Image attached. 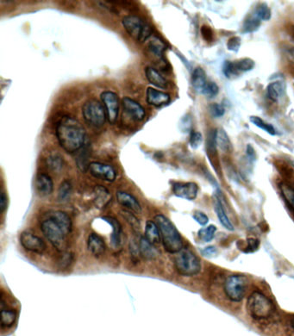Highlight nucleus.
<instances>
[{"label":"nucleus","mask_w":294,"mask_h":336,"mask_svg":"<svg viewBox=\"0 0 294 336\" xmlns=\"http://www.w3.org/2000/svg\"><path fill=\"white\" fill-rule=\"evenodd\" d=\"M179 128L182 132L188 133L192 128V119L188 115L185 116L184 118H181L179 122Z\"/></svg>","instance_id":"obj_44"},{"label":"nucleus","mask_w":294,"mask_h":336,"mask_svg":"<svg viewBox=\"0 0 294 336\" xmlns=\"http://www.w3.org/2000/svg\"><path fill=\"white\" fill-rule=\"evenodd\" d=\"M146 100L148 104L155 107H161L170 103L171 98L169 94L159 91L153 87H149L146 91Z\"/></svg>","instance_id":"obj_14"},{"label":"nucleus","mask_w":294,"mask_h":336,"mask_svg":"<svg viewBox=\"0 0 294 336\" xmlns=\"http://www.w3.org/2000/svg\"><path fill=\"white\" fill-rule=\"evenodd\" d=\"M16 319V313L13 310H2V318H1V326L3 328H11L13 325Z\"/></svg>","instance_id":"obj_29"},{"label":"nucleus","mask_w":294,"mask_h":336,"mask_svg":"<svg viewBox=\"0 0 294 336\" xmlns=\"http://www.w3.org/2000/svg\"><path fill=\"white\" fill-rule=\"evenodd\" d=\"M145 238L153 245L159 244L160 240V233L157 224L152 221H148L145 227Z\"/></svg>","instance_id":"obj_26"},{"label":"nucleus","mask_w":294,"mask_h":336,"mask_svg":"<svg viewBox=\"0 0 294 336\" xmlns=\"http://www.w3.org/2000/svg\"><path fill=\"white\" fill-rule=\"evenodd\" d=\"M172 190L176 197L187 200H194L198 196V187L193 182H175L173 184Z\"/></svg>","instance_id":"obj_12"},{"label":"nucleus","mask_w":294,"mask_h":336,"mask_svg":"<svg viewBox=\"0 0 294 336\" xmlns=\"http://www.w3.org/2000/svg\"><path fill=\"white\" fill-rule=\"evenodd\" d=\"M248 280L243 275H231L225 280V292L231 301H242L246 294Z\"/></svg>","instance_id":"obj_8"},{"label":"nucleus","mask_w":294,"mask_h":336,"mask_svg":"<svg viewBox=\"0 0 294 336\" xmlns=\"http://www.w3.org/2000/svg\"><path fill=\"white\" fill-rule=\"evenodd\" d=\"M149 50L150 53L156 57L157 59L164 62L163 53L166 49V44L163 41L160 40V38H153L149 43Z\"/></svg>","instance_id":"obj_27"},{"label":"nucleus","mask_w":294,"mask_h":336,"mask_svg":"<svg viewBox=\"0 0 294 336\" xmlns=\"http://www.w3.org/2000/svg\"><path fill=\"white\" fill-rule=\"evenodd\" d=\"M247 155L250 159H255V153H254V148L252 147L251 145H248L247 146Z\"/></svg>","instance_id":"obj_51"},{"label":"nucleus","mask_w":294,"mask_h":336,"mask_svg":"<svg viewBox=\"0 0 294 336\" xmlns=\"http://www.w3.org/2000/svg\"><path fill=\"white\" fill-rule=\"evenodd\" d=\"M292 325H293V328H294V321H293V323H292Z\"/></svg>","instance_id":"obj_52"},{"label":"nucleus","mask_w":294,"mask_h":336,"mask_svg":"<svg viewBox=\"0 0 294 336\" xmlns=\"http://www.w3.org/2000/svg\"><path fill=\"white\" fill-rule=\"evenodd\" d=\"M35 188L41 196H48L53 192V180L47 174H38L35 179Z\"/></svg>","instance_id":"obj_18"},{"label":"nucleus","mask_w":294,"mask_h":336,"mask_svg":"<svg viewBox=\"0 0 294 336\" xmlns=\"http://www.w3.org/2000/svg\"><path fill=\"white\" fill-rule=\"evenodd\" d=\"M241 47V38L238 36H233L230 38L227 43V48L232 52H237Z\"/></svg>","instance_id":"obj_45"},{"label":"nucleus","mask_w":294,"mask_h":336,"mask_svg":"<svg viewBox=\"0 0 294 336\" xmlns=\"http://www.w3.org/2000/svg\"><path fill=\"white\" fill-rule=\"evenodd\" d=\"M103 220L107 221L113 228L111 243L113 248H117V249L120 248L122 247V240H123V229H122L120 222L113 216H104L103 217Z\"/></svg>","instance_id":"obj_16"},{"label":"nucleus","mask_w":294,"mask_h":336,"mask_svg":"<svg viewBox=\"0 0 294 336\" xmlns=\"http://www.w3.org/2000/svg\"><path fill=\"white\" fill-rule=\"evenodd\" d=\"M101 100L106 111L107 120L111 124H114L118 120L119 113V99L118 95L113 91H104L101 94Z\"/></svg>","instance_id":"obj_9"},{"label":"nucleus","mask_w":294,"mask_h":336,"mask_svg":"<svg viewBox=\"0 0 294 336\" xmlns=\"http://www.w3.org/2000/svg\"><path fill=\"white\" fill-rule=\"evenodd\" d=\"M57 137L61 147L74 154L84 147L86 133L83 125L69 116H65L57 125Z\"/></svg>","instance_id":"obj_1"},{"label":"nucleus","mask_w":294,"mask_h":336,"mask_svg":"<svg viewBox=\"0 0 294 336\" xmlns=\"http://www.w3.org/2000/svg\"><path fill=\"white\" fill-rule=\"evenodd\" d=\"M72 194V184L69 181L62 182L58 191V199L61 202H67Z\"/></svg>","instance_id":"obj_33"},{"label":"nucleus","mask_w":294,"mask_h":336,"mask_svg":"<svg viewBox=\"0 0 294 336\" xmlns=\"http://www.w3.org/2000/svg\"><path fill=\"white\" fill-rule=\"evenodd\" d=\"M71 260H72V255H71V254H65L63 257H62V259H61L60 266L62 267H67L71 263Z\"/></svg>","instance_id":"obj_50"},{"label":"nucleus","mask_w":294,"mask_h":336,"mask_svg":"<svg viewBox=\"0 0 294 336\" xmlns=\"http://www.w3.org/2000/svg\"><path fill=\"white\" fill-rule=\"evenodd\" d=\"M206 72L201 67H197L192 75V85L196 91L202 94L204 89L207 85Z\"/></svg>","instance_id":"obj_24"},{"label":"nucleus","mask_w":294,"mask_h":336,"mask_svg":"<svg viewBox=\"0 0 294 336\" xmlns=\"http://www.w3.org/2000/svg\"><path fill=\"white\" fill-rule=\"evenodd\" d=\"M202 140H203V138H202L201 133L196 132V131L192 132L190 136V146L192 148H193V150L198 148L202 143Z\"/></svg>","instance_id":"obj_41"},{"label":"nucleus","mask_w":294,"mask_h":336,"mask_svg":"<svg viewBox=\"0 0 294 336\" xmlns=\"http://www.w3.org/2000/svg\"><path fill=\"white\" fill-rule=\"evenodd\" d=\"M216 231H217V228L215 227L214 225H211V226L199 230L198 233V237L205 242H209L213 240Z\"/></svg>","instance_id":"obj_36"},{"label":"nucleus","mask_w":294,"mask_h":336,"mask_svg":"<svg viewBox=\"0 0 294 336\" xmlns=\"http://www.w3.org/2000/svg\"><path fill=\"white\" fill-rule=\"evenodd\" d=\"M202 254L206 258H212L217 254V249L214 246H209L202 251Z\"/></svg>","instance_id":"obj_47"},{"label":"nucleus","mask_w":294,"mask_h":336,"mask_svg":"<svg viewBox=\"0 0 294 336\" xmlns=\"http://www.w3.org/2000/svg\"><path fill=\"white\" fill-rule=\"evenodd\" d=\"M249 119H250V122L254 125L256 126L258 128H262V130L266 131L269 135H271V136H274L275 135L276 131L274 128H273V126L271 125L269 123H266V122L262 120V118H258L256 116H252Z\"/></svg>","instance_id":"obj_32"},{"label":"nucleus","mask_w":294,"mask_h":336,"mask_svg":"<svg viewBox=\"0 0 294 336\" xmlns=\"http://www.w3.org/2000/svg\"><path fill=\"white\" fill-rule=\"evenodd\" d=\"M155 219L160 230V239L165 250L170 254H178L183 249V240L179 231L163 215H158Z\"/></svg>","instance_id":"obj_2"},{"label":"nucleus","mask_w":294,"mask_h":336,"mask_svg":"<svg viewBox=\"0 0 294 336\" xmlns=\"http://www.w3.org/2000/svg\"><path fill=\"white\" fill-rule=\"evenodd\" d=\"M281 193L283 195L285 200L290 206V208L294 211V189L288 184H281Z\"/></svg>","instance_id":"obj_35"},{"label":"nucleus","mask_w":294,"mask_h":336,"mask_svg":"<svg viewBox=\"0 0 294 336\" xmlns=\"http://www.w3.org/2000/svg\"><path fill=\"white\" fill-rule=\"evenodd\" d=\"M46 216L50 217L52 220L56 221L65 235H67L72 230V221L70 216L66 212L59 211H50L46 212Z\"/></svg>","instance_id":"obj_15"},{"label":"nucleus","mask_w":294,"mask_h":336,"mask_svg":"<svg viewBox=\"0 0 294 336\" xmlns=\"http://www.w3.org/2000/svg\"><path fill=\"white\" fill-rule=\"evenodd\" d=\"M117 199L121 206L131 210L135 213L139 214L142 212V206L140 204L139 201L132 195L128 194L127 192H118Z\"/></svg>","instance_id":"obj_17"},{"label":"nucleus","mask_w":294,"mask_h":336,"mask_svg":"<svg viewBox=\"0 0 294 336\" xmlns=\"http://www.w3.org/2000/svg\"><path fill=\"white\" fill-rule=\"evenodd\" d=\"M261 24V19L258 18L255 15L249 16L245 19L244 24V31L246 33L254 32L259 28Z\"/></svg>","instance_id":"obj_34"},{"label":"nucleus","mask_w":294,"mask_h":336,"mask_svg":"<svg viewBox=\"0 0 294 336\" xmlns=\"http://www.w3.org/2000/svg\"><path fill=\"white\" fill-rule=\"evenodd\" d=\"M139 252L142 256L146 259H155L159 255V252L155 245L150 243L145 237L140 239Z\"/></svg>","instance_id":"obj_23"},{"label":"nucleus","mask_w":294,"mask_h":336,"mask_svg":"<svg viewBox=\"0 0 294 336\" xmlns=\"http://www.w3.org/2000/svg\"><path fill=\"white\" fill-rule=\"evenodd\" d=\"M87 248L90 253L95 257H99L105 251V242L99 235L91 234L87 240Z\"/></svg>","instance_id":"obj_19"},{"label":"nucleus","mask_w":294,"mask_h":336,"mask_svg":"<svg viewBox=\"0 0 294 336\" xmlns=\"http://www.w3.org/2000/svg\"><path fill=\"white\" fill-rule=\"evenodd\" d=\"M214 209H215V212L217 214V217L219 219L220 222L222 223L223 226L227 229L230 231L234 230V226L230 221V219L228 217L227 214L225 212L224 206H223L219 198L217 197L215 199V203H214Z\"/></svg>","instance_id":"obj_25"},{"label":"nucleus","mask_w":294,"mask_h":336,"mask_svg":"<svg viewBox=\"0 0 294 336\" xmlns=\"http://www.w3.org/2000/svg\"><path fill=\"white\" fill-rule=\"evenodd\" d=\"M20 242L26 250L35 254H43L47 248L44 240L30 231H24L20 235Z\"/></svg>","instance_id":"obj_10"},{"label":"nucleus","mask_w":294,"mask_h":336,"mask_svg":"<svg viewBox=\"0 0 294 336\" xmlns=\"http://www.w3.org/2000/svg\"><path fill=\"white\" fill-rule=\"evenodd\" d=\"M260 241L254 237L248 238L246 240V247L243 249L245 253H254L259 248Z\"/></svg>","instance_id":"obj_40"},{"label":"nucleus","mask_w":294,"mask_h":336,"mask_svg":"<svg viewBox=\"0 0 294 336\" xmlns=\"http://www.w3.org/2000/svg\"><path fill=\"white\" fill-rule=\"evenodd\" d=\"M82 114L86 123L94 128H100L107 119L105 108L101 102L96 99H90L82 107Z\"/></svg>","instance_id":"obj_6"},{"label":"nucleus","mask_w":294,"mask_h":336,"mask_svg":"<svg viewBox=\"0 0 294 336\" xmlns=\"http://www.w3.org/2000/svg\"><path fill=\"white\" fill-rule=\"evenodd\" d=\"M87 150H88L84 148L83 152L80 153L77 157V160H76L78 167L80 168L82 172H86V170H88L89 165H90V163L88 162L89 154Z\"/></svg>","instance_id":"obj_38"},{"label":"nucleus","mask_w":294,"mask_h":336,"mask_svg":"<svg viewBox=\"0 0 294 336\" xmlns=\"http://www.w3.org/2000/svg\"><path fill=\"white\" fill-rule=\"evenodd\" d=\"M286 83L282 80H277L267 86V95L273 101H278L286 92Z\"/></svg>","instance_id":"obj_22"},{"label":"nucleus","mask_w":294,"mask_h":336,"mask_svg":"<svg viewBox=\"0 0 294 336\" xmlns=\"http://www.w3.org/2000/svg\"><path fill=\"white\" fill-rule=\"evenodd\" d=\"M254 15L261 19V20H264V21H268L271 18V10L267 5L265 4H260L256 6L255 11H254Z\"/></svg>","instance_id":"obj_37"},{"label":"nucleus","mask_w":294,"mask_h":336,"mask_svg":"<svg viewBox=\"0 0 294 336\" xmlns=\"http://www.w3.org/2000/svg\"><path fill=\"white\" fill-rule=\"evenodd\" d=\"M223 71H224V73H225V76L229 78V79L235 77V76H237L238 75L237 72H236L235 68H234L232 62H228V61L227 62H225Z\"/></svg>","instance_id":"obj_43"},{"label":"nucleus","mask_w":294,"mask_h":336,"mask_svg":"<svg viewBox=\"0 0 294 336\" xmlns=\"http://www.w3.org/2000/svg\"><path fill=\"white\" fill-rule=\"evenodd\" d=\"M193 218L198 224H200L201 226H206L209 222L208 216L201 211H196L195 213L193 214Z\"/></svg>","instance_id":"obj_46"},{"label":"nucleus","mask_w":294,"mask_h":336,"mask_svg":"<svg viewBox=\"0 0 294 336\" xmlns=\"http://www.w3.org/2000/svg\"><path fill=\"white\" fill-rule=\"evenodd\" d=\"M7 206H8L7 195H6V192H1V195H0V210H1L2 213L6 211Z\"/></svg>","instance_id":"obj_48"},{"label":"nucleus","mask_w":294,"mask_h":336,"mask_svg":"<svg viewBox=\"0 0 294 336\" xmlns=\"http://www.w3.org/2000/svg\"><path fill=\"white\" fill-rule=\"evenodd\" d=\"M247 310L255 320H265L273 315L274 305L271 299L262 292L254 291L247 301Z\"/></svg>","instance_id":"obj_3"},{"label":"nucleus","mask_w":294,"mask_h":336,"mask_svg":"<svg viewBox=\"0 0 294 336\" xmlns=\"http://www.w3.org/2000/svg\"><path fill=\"white\" fill-rule=\"evenodd\" d=\"M63 159L59 154H53L47 159V165L53 172H60L63 167Z\"/></svg>","instance_id":"obj_30"},{"label":"nucleus","mask_w":294,"mask_h":336,"mask_svg":"<svg viewBox=\"0 0 294 336\" xmlns=\"http://www.w3.org/2000/svg\"><path fill=\"white\" fill-rule=\"evenodd\" d=\"M293 165H294V163H293Z\"/></svg>","instance_id":"obj_53"},{"label":"nucleus","mask_w":294,"mask_h":336,"mask_svg":"<svg viewBox=\"0 0 294 336\" xmlns=\"http://www.w3.org/2000/svg\"><path fill=\"white\" fill-rule=\"evenodd\" d=\"M234 68L236 72H249L254 67V62L249 58L238 60L236 62H232Z\"/></svg>","instance_id":"obj_31"},{"label":"nucleus","mask_w":294,"mask_h":336,"mask_svg":"<svg viewBox=\"0 0 294 336\" xmlns=\"http://www.w3.org/2000/svg\"><path fill=\"white\" fill-rule=\"evenodd\" d=\"M210 112L213 118H221L225 113V109L221 104H212L210 106Z\"/></svg>","instance_id":"obj_42"},{"label":"nucleus","mask_w":294,"mask_h":336,"mask_svg":"<svg viewBox=\"0 0 294 336\" xmlns=\"http://www.w3.org/2000/svg\"><path fill=\"white\" fill-rule=\"evenodd\" d=\"M145 73L149 82L152 84L153 86L161 89H166L168 87V81L154 67H148L145 70Z\"/></svg>","instance_id":"obj_21"},{"label":"nucleus","mask_w":294,"mask_h":336,"mask_svg":"<svg viewBox=\"0 0 294 336\" xmlns=\"http://www.w3.org/2000/svg\"><path fill=\"white\" fill-rule=\"evenodd\" d=\"M216 142H217V147L223 151L230 150V146H231L230 138L226 132L222 128L216 130Z\"/></svg>","instance_id":"obj_28"},{"label":"nucleus","mask_w":294,"mask_h":336,"mask_svg":"<svg viewBox=\"0 0 294 336\" xmlns=\"http://www.w3.org/2000/svg\"><path fill=\"white\" fill-rule=\"evenodd\" d=\"M174 266L179 274L187 277L198 274L201 271L200 260L189 249H182L177 254Z\"/></svg>","instance_id":"obj_4"},{"label":"nucleus","mask_w":294,"mask_h":336,"mask_svg":"<svg viewBox=\"0 0 294 336\" xmlns=\"http://www.w3.org/2000/svg\"><path fill=\"white\" fill-rule=\"evenodd\" d=\"M122 24L128 35L139 43H144L152 35L150 25L137 16L123 17Z\"/></svg>","instance_id":"obj_5"},{"label":"nucleus","mask_w":294,"mask_h":336,"mask_svg":"<svg viewBox=\"0 0 294 336\" xmlns=\"http://www.w3.org/2000/svg\"><path fill=\"white\" fill-rule=\"evenodd\" d=\"M201 32H202V35L203 38L206 39V41H211L212 40V30L207 26L202 27L201 29Z\"/></svg>","instance_id":"obj_49"},{"label":"nucleus","mask_w":294,"mask_h":336,"mask_svg":"<svg viewBox=\"0 0 294 336\" xmlns=\"http://www.w3.org/2000/svg\"><path fill=\"white\" fill-rule=\"evenodd\" d=\"M122 105H123V111L128 118L133 119V120L140 122L145 118L146 113L142 105L135 101L134 99L125 97L122 100Z\"/></svg>","instance_id":"obj_13"},{"label":"nucleus","mask_w":294,"mask_h":336,"mask_svg":"<svg viewBox=\"0 0 294 336\" xmlns=\"http://www.w3.org/2000/svg\"><path fill=\"white\" fill-rule=\"evenodd\" d=\"M41 230L43 235L53 244L54 248L62 251L66 247V236L64 232L60 228L59 225L50 217L43 216V220L41 221Z\"/></svg>","instance_id":"obj_7"},{"label":"nucleus","mask_w":294,"mask_h":336,"mask_svg":"<svg viewBox=\"0 0 294 336\" xmlns=\"http://www.w3.org/2000/svg\"><path fill=\"white\" fill-rule=\"evenodd\" d=\"M90 174L97 179L113 182L117 177L115 169L110 165L99 162H91L88 168Z\"/></svg>","instance_id":"obj_11"},{"label":"nucleus","mask_w":294,"mask_h":336,"mask_svg":"<svg viewBox=\"0 0 294 336\" xmlns=\"http://www.w3.org/2000/svg\"><path fill=\"white\" fill-rule=\"evenodd\" d=\"M218 94V86L217 84L214 82H208L206 87L204 89L202 94L207 97L209 99H212L214 97L217 96Z\"/></svg>","instance_id":"obj_39"},{"label":"nucleus","mask_w":294,"mask_h":336,"mask_svg":"<svg viewBox=\"0 0 294 336\" xmlns=\"http://www.w3.org/2000/svg\"><path fill=\"white\" fill-rule=\"evenodd\" d=\"M112 200V195L105 187L98 185L94 188V203L98 208L104 209L110 201Z\"/></svg>","instance_id":"obj_20"}]
</instances>
